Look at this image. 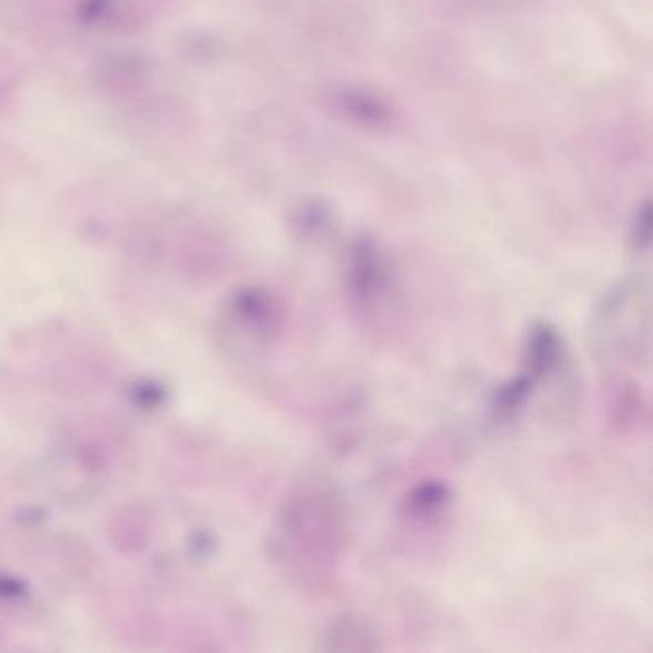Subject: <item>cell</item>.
Instances as JSON below:
<instances>
[{"label": "cell", "instance_id": "9", "mask_svg": "<svg viewBox=\"0 0 653 653\" xmlns=\"http://www.w3.org/2000/svg\"><path fill=\"white\" fill-rule=\"evenodd\" d=\"M631 240H633L634 250L646 251L650 248V240H652V203L650 200L642 203L634 215Z\"/></svg>", "mask_w": 653, "mask_h": 653}, {"label": "cell", "instance_id": "5", "mask_svg": "<svg viewBox=\"0 0 653 653\" xmlns=\"http://www.w3.org/2000/svg\"><path fill=\"white\" fill-rule=\"evenodd\" d=\"M324 652H374L380 650L378 636L361 619H338L324 634Z\"/></svg>", "mask_w": 653, "mask_h": 653}, {"label": "cell", "instance_id": "4", "mask_svg": "<svg viewBox=\"0 0 653 653\" xmlns=\"http://www.w3.org/2000/svg\"><path fill=\"white\" fill-rule=\"evenodd\" d=\"M562 338L557 334L556 328L546 320H535L525 335V353H523L525 370L523 372L539 383L562 364Z\"/></svg>", "mask_w": 653, "mask_h": 653}, {"label": "cell", "instance_id": "7", "mask_svg": "<svg viewBox=\"0 0 653 653\" xmlns=\"http://www.w3.org/2000/svg\"><path fill=\"white\" fill-rule=\"evenodd\" d=\"M536 382L529 378L525 372L508 380L501 390L496 391L493 396V414L496 420H510L518 414L523 404L528 403L529 396L535 390Z\"/></svg>", "mask_w": 653, "mask_h": 653}, {"label": "cell", "instance_id": "3", "mask_svg": "<svg viewBox=\"0 0 653 653\" xmlns=\"http://www.w3.org/2000/svg\"><path fill=\"white\" fill-rule=\"evenodd\" d=\"M332 106L349 121L375 131L388 129L395 121L393 108L385 98L356 87H343L334 91Z\"/></svg>", "mask_w": 653, "mask_h": 653}, {"label": "cell", "instance_id": "2", "mask_svg": "<svg viewBox=\"0 0 653 653\" xmlns=\"http://www.w3.org/2000/svg\"><path fill=\"white\" fill-rule=\"evenodd\" d=\"M349 298L361 307H374L390 292V267L380 245L361 237L349 248L345 261Z\"/></svg>", "mask_w": 653, "mask_h": 653}, {"label": "cell", "instance_id": "1", "mask_svg": "<svg viewBox=\"0 0 653 653\" xmlns=\"http://www.w3.org/2000/svg\"><path fill=\"white\" fill-rule=\"evenodd\" d=\"M280 533L293 562L307 563L305 571L319 563L334 562L345 536V512L334 491L324 486H301L284 502Z\"/></svg>", "mask_w": 653, "mask_h": 653}, {"label": "cell", "instance_id": "6", "mask_svg": "<svg viewBox=\"0 0 653 653\" xmlns=\"http://www.w3.org/2000/svg\"><path fill=\"white\" fill-rule=\"evenodd\" d=\"M452 489L441 480H425L418 483L404 501V514L414 520L430 518L441 512L451 502Z\"/></svg>", "mask_w": 653, "mask_h": 653}, {"label": "cell", "instance_id": "8", "mask_svg": "<svg viewBox=\"0 0 653 653\" xmlns=\"http://www.w3.org/2000/svg\"><path fill=\"white\" fill-rule=\"evenodd\" d=\"M332 223V211L326 203L309 202L301 205L295 215V227L303 237H320Z\"/></svg>", "mask_w": 653, "mask_h": 653}]
</instances>
